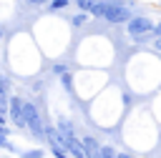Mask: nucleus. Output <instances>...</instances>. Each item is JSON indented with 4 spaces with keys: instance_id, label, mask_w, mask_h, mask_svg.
Wrapping results in <instances>:
<instances>
[{
    "instance_id": "nucleus-1",
    "label": "nucleus",
    "mask_w": 161,
    "mask_h": 158,
    "mask_svg": "<svg viewBox=\"0 0 161 158\" xmlns=\"http://www.w3.org/2000/svg\"><path fill=\"white\" fill-rule=\"evenodd\" d=\"M153 28H156V25H153L148 18H141V15H138V18H131V23H128V33H131L136 40H141V38L148 35V33H153Z\"/></svg>"
},
{
    "instance_id": "nucleus-2",
    "label": "nucleus",
    "mask_w": 161,
    "mask_h": 158,
    "mask_svg": "<svg viewBox=\"0 0 161 158\" xmlns=\"http://www.w3.org/2000/svg\"><path fill=\"white\" fill-rule=\"evenodd\" d=\"M8 110H10V120H13L18 128H28V120H25V103H23L18 95H13V98H10Z\"/></svg>"
},
{
    "instance_id": "nucleus-3",
    "label": "nucleus",
    "mask_w": 161,
    "mask_h": 158,
    "mask_svg": "<svg viewBox=\"0 0 161 158\" xmlns=\"http://www.w3.org/2000/svg\"><path fill=\"white\" fill-rule=\"evenodd\" d=\"M25 120H28V128L33 130V135H45V125H43L40 113L33 103H25Z\"/></svg>"
},
{
    "instance_id": "nucleus-4",
    "label": "nucleus",
    "mask_w": 161,
    "mask_h": 158,
    "mask_svg": "<svg viewBox=\"0 0 161 158\" xmlns=\"http://www.w3.org/2000/svg\"><path fill=\"white\" fill-rule=\"evenodd\" d=\"M106 20H108V23H131V13H128V8H123V5H111Z\"/></svg>"
},
{
    "instance_id": "nucleus-5",
    "label": "nucleus",
    "mask_w": 161,
    "mask_h": 158,
    "mask_svg": "<svg viewBox=\"0 0 161 158\" xmlns=\"http://www.w3.org/2000/svg\"><path fill=\"white\" fill-rule=\"evenodd\" d=\"M45 138L50 140L53 150H65V143H63V135H60V130H58V128H53V125H45Z\"/></svg>"
},
{
    "instance_id": "nucleus-6",
    "label": "nucleus",
    "mask_w": 161,
    "mask_h": 158,
    "mask_svg": "<svg viewBox=\"0 0 161 158\" xmlns=\"http://www.w3.org/2000/svg\"><path fill=\"white\" fill-rule=\"evenodd\" d=\"M83 145H86V150H88V155H91V158H101V148H103V145H98V140H96V138L86 135V138H83Z\"/></svg>"
},
{
    "instance_id": "nucleus-7",
    "label": "nucleus",
    "mask_w": 161,
    "mask_h": 158,
    "mask_svg": "<svg viewBox=\"0 0 161 158\" xmlns=\"http://www.w3.org/2000/svg\"><path fill=\"white\" fill-rule=\"evenodd\" d=\"M10 105V98H8V83L0 78V110H5Z\"/></svg>"
},
{
    "instance_id": "nucleus-8",
    "label": "nucleus",
    "mask_w": 161,
    "mask_h": 158,
    "mask_svg": "<svg viewBox=\"0 0 161 158\" xmlns=\"http://www.w3.org/2000/svg\"><path fill=\"white\" fill-rule=\"evenodd\" d=\"M111 5H113V3H98V5L91 10V15H96V18H106L108 10H111Z\"/></svg>"
},
{
    "instance_id": "nucleus-9",
    "label": "nucleus",
    "mask_w": 161,
    "mask_h": 158,
    "mask_svg": "<svg viewBox=\"0 0 161 158\" xmlns=\"http://www.w3.org/2000/svg\"><path fill=\"white\" fill-rule=\"evenodd\" d=\"M58 130H60L63 135H75V133H73V125H70L68 118H58Z\"/></svg>"
},
{
    "instance_id": "nucleus-10",
    "label": "nucleus",
    "mask_w": 161,
    "mask_h": 158,
    "mask_svg": "<svg viewBox=\"0 0 161 158\" xmlns=\"http://www.w3.org/2000/svg\"><path fill=\"white\" fill-rule=\"evenodd\" d=\"M78 3V8H80V13H88L91 15V10L98 5V0H75Z\"/></svg>"
},
{
    "instance_id": "nucleus-11",
    "label": "nucleus",
    "mask_w": 161,
    "mask_h": 158,
    "mask_svg": "<svg viewBox=\"0 0 161 158\" xmlns=\"http://www.w3.org/2000/svg\"><path fill=\"white\" fill-rule=\"evenodd\" d=\"M121 153H116V148L113 145H103L101 148V158H118Z\"/></svg>"
},
{
    "instance_id": "nucleus-12",
    "label": "nucleus",
    "mask_w": 161,
    "mask_h": 158,
    "mask_svg": "<svg viewBox=\"0 0 161 158\" xmlns=\"http://www.w3.org/2000/svg\"><path fill=\"white\" fill-rule=\"evenodd\" d=\"M86 20H88V13H78V15H73L70 23H73V25H83Z\"/></svg>"
},
{
    "instance_id": "nucleus-13",
    "label": "nucleus",
    "mask_w": 161,
    "mask_h": 158,
    "mask_svg": "<svg viewBox=\"0 0 161 158\" xmlns=\"http://www.w3.org/2000/svg\"><path fill=\"white\" fill-rule=\"evenodd\" d=\"M65 5H68V0H53L50 3V10H63Z\"/></svg>"
},
{
    "instance_id": "nucleus-14",
    "label": "nucleus",
    "mask_w": 161,
    "mask_h": 158,
    "mask_svg": "<svg viewBox=\"0 0 161 158\" xmlns=\"http://www.w3.org/2000/svg\"><path fill=\"white\" fill-rule=\"evenodd\" d=\"M63 85H65V90H73V80H70V73H65V75H63Z\"/></svg>"
},
{
    "instance_id": "nucleus-15",
    "label": "nucleus",
    "mask_w": 161,
    "mask_h": 158,
    "mask_svg": "<svg viewBox=\"0 0 161 158\" xmlns=\"http://www.w3.org/2000/svg\"><path fill=\"white\" fill-rule=\"evenodd\" d=\"M25 158H43V150H28Z\"/></svg>"
},
{
    "instance_id": "nucleus-16",
    "label": "nucleus",
    "mask_w": 161,
    "mask_h": 158,
    "mask_svg": "<svg viewBox=\"0 0 161 158\" xmlns=\"http://www.w3.org/2000/svg\"><path fill=\"white\" fill-rule=\"evenodd\" d=\"M5 133H8V130H5V128H0V145H8V140H5Z\"/></svg>"
},
{
    "instance_id": "nucleus-17",
    "label": "nucleus",
    "mask_w": 161,
    "mask_h": 158,
    "mask_svg": "<svg viewBox=\"0 0 161 158\" xmlns=\"http://www.w3.org/2000/svg\"><path fill=\"white\" fill-rule=\"evenodd\" d=\"M153 33H156V38H161V23H158V25L153 28Z\"/></svg>"
},
{
    "instance_id": "nucleus-18",
    "label": "nucleus",
    "mask_w": 161,
    "mask_h": 158,
    "mask_svg": "<svg viewBox=\"0 0 161 158\" xmlns=\"http://www.w3.org/2000/svg\"><path fill=\"white\" fill-rule=\"evenodd\" d=\"M153 48H156V50H161V38H156V43H153Z\"/></svg>"
},
{
    "instance_id": "nucleus-19",
    "label": "nucleus",
    "mask_w": 161,
    "mask_h": 158,
    "mask_svg": "<svg viewBox=\"0 0 161 158\" xmlns=\"http://www.w3.org/2000/svg\"><path fill=\"white\" fill-rule=\"evenodd\" d=\"M3 123H5V115H3V110H0V128H3Z\"/></svg>"
},
{
    "instance_id": "nucleus-20",
    "label": "nucleus",
    "mask_w": 161,
    "mask_h": 158,
    "mask_svg": "<svg viewBox=\"0 0 161 158\" xmlns=\"http://www.w3.org/2000/svg\"><path fill=\"white\" fill-rule=\"evenodd\" d=\"M30 3H33V5H43L45 0H30Z\"/></svg>"
},
{
    "instance_id": "nucleus-21",
    "label": "nucleus",
    "mask_w": 161,
    "mask_h": 158,
    "mask_svg": "<svg viewBox=\"0 0 161 158\" xmlns=\"http://www.w3.org/2000/svg\"><path fill=\"white\" fill-rule=\"evenodd\" d=\"M118 158H131V155H126V153H121V155H118Z\"/></svg>"
},
{
    "instance_id": "nucleus-22",
    "label": "nucleus",
    "mask_w": 161,
    "mask_h": 158,
    "mask_svg": "<svg viewBox=\"0 0 161 158\" xmlns=\"http://www.w3.org/2000/svg\"><path fill=\"white\" fill-rule=\"evenodd\" d=\"M0 38H3V30H0Z\"/></svg>"
}]
</instances>
